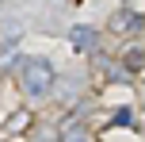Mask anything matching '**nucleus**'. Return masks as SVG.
Masks as SVG:
<instances>
[{"label": "nucleus", "mask_w": 145, "mask_h": 142, "mask_svg": "<svg viewBox=\"0 0 145 142\" xmlns=\"http://www.w3.org/2000/svg\"><path fill=\"white\" fill-rule=\"evenodd\" d=\"M19 85L27 96H46L54 89V65L50 58H27L19 65Z\"/></svg>", "instance_id": "obj_1"}, {"label": "nucleus", "mask_w": 145, "mask_h": 142, "mask_svg": "<svg viewBox=\"0 0 145 142\" xmlns=\"http://www.w3.org/2000/svg\"><path fill=\"white\" fill-rule=\"evenodd\" d=\"M122 65L130 69V73H141L145 69V46H126L122 50Z\"/></svg>", "instance_id": "obj_5"}, {"label": "nucleus", "mask_w": 145, "mask_h": 142, "mask_svg": "<svg viewBox=\"0 0 145 142\" xmlns=\"http://www.w3.org/2000/svg\"><path fill=\"white\" fill-rule=\"evenodd\" d=\"M111 127H134V112L130 108H118V112L111 115Z\"/></svg>", "instance_id": "obj_6"}, {"label": "nucleus", "mask_w": 145, "mask_h": 142, "mask_svg": "<svg viewBox=\"0 0 145 142\" xmlns=\"http://www.w3.org/2000/svg\"><path fill=\"white\" fill-rule=\"evenodd\" d=\"M111 31L115 35H134V31H145V15L134 12V8H118L111 15Z\"/></svg>", "instance_id": "obj_2"}, {"label": "nucleus", "mask_w": 145, "mask_h": 142, "mask_svg": "<svg viewBox=\"0 0 145 142\" xmlns=\"http://www.w3.org/2000/svg\"><path fill=\"white\" fill-rule=\"evenodd\" d=\"M69 42H72V50H76V54H92L95 46H99V31H95L92 23H76L72 35H69Z\"/></svg>", "instance_id": "obj_3"}, {"label": "nucleus", "mask_w": 145, "mask_h": 142, "mask_svg": "<svg viewBox=\"0 0 145 142\" xmlns=\"http://www.w3.org/2000/svg\"><path fill=\"white\" fill-rule=\"evenodd\" d=\"M57 138H61V142H92V131L72 115V119H65V127L57 131Z\"/></svg>", "instance_id": "obj_4"}]
</instances>
